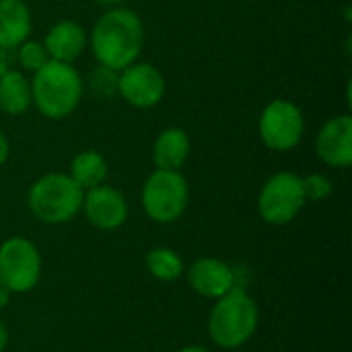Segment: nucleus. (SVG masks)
<instances>
[{
	"mask_svg": "<svg viewBox=\"0 0 352 352\" xmlns=\"http://www.w3.org/2000/svg\"><path fill=\"white\" fill-rule=\"evenodd\" d=\"M31 85L16 70H6L0 76V109L10 116L23 113L31 105Z\"/></svg>",
	"mask_w": 352,
	"mask_h": 352,
	"instance_id": "16",
	"label": "nucleus"
},
{
	"mask_svg": "<svg viewBox=\"0 0 352 352\" xmlns=\"http://www.w3.org/2000/svg\"><path fill=\"white\" fill-rule=\"evenodd\" d=\"M70 177L82 188L91 190L101 186L107 177V163L101 153L97 151H82L70 163Z\"/></svg>",
	"mask_w": 352,
	"mask_h": 352,
	"instance_id": "17",
	"label": "nucleus"
},
{
	"mask_svg": "<svg viewBox=\"0 0 352 352\" xmlns=\"http://www.w3.org/2000/svg\"><path fill=\"white\" fill-rule=\"evenodd\" d=\"M190 287L208 299H221L235 287V272L217 258H200L188 270Z\"/></svg>",
	"mask_w": 352,
	"mask_h": 352,
	"instance_id": "12",
	"label": "nucleus"
},
{
	"mask_svg": "<svg viewBox=\"0 0 352 352\" xmlns=\"http://www.w3.org/2000/svg\"><path fill=\"white\" fill-rule=\"evenodd\" d=\"M19 60H21L25 70L37 72L41 66H45L50 62V56H47V50H45L43 43H39V41H23L19 45Z\"/></svg>",
	"mask_w": 352,
	"mask_h": 352,
	"instance_id": "20",
	"label": "nucleus"
},
{
	"mask_svg": "<svg viewBox=\"0 0 352 352\" xmlns=\"http://www.w3.org/2000/svg\"><path fill=\"white\" fill-rule=\"evenodd\" d=\"M80 208L85 210L89 223L103 231H113L128 219V204L122 192L103 184L87 190Z\"/></svg>",
	"mask_w": 352,
	"mask_h": 352,
	"instance_id": "10",
	"label": "nucleus"
},
{
	"mask_svg": "<svg viewBox=\"0 0 352 352\" xmlns=\"http://www.w3.org/2000/svg\"><path fill=\"white\" fill-rule=\"evenodd\" d=\"M82 97V78L72 64L50 60L31 82V101L50 120L70 116Z\"/></svg>",
	"mask_w": 352,
	"mask_h": 352,
	"instance_id": "2",
	"label": "nucleus"
},
{
	"mask_svg": "<svg viewBox=\"0 0 352 352\" xmlns=\"http://www.w3.org/2000/svg\"><path fill=\"white\" fill-rule=\"evenodd\" d=\"M146 266H148V272L159 280H175L184 272L182 258L173 250H167V248L151 250L146 256Z\"/></svg>",
	"mask_w": 352,
	"mask_h": 352,
	"instance_id": "18",
	"label": "nucleus"
},
{
	"mask_svg": "<svg viewBox=\"0 0 352 352\" xmlns=\"http://www.w3.org/2000/svg\"><path fill=\"white\" fill-rule=\"evenodd\" d=\"M256 328L258 307L254 299L237 287H233L227 295L219 299L208 322L212 340L223 349L243 346L254 336Z\"/></svg>",
	"mask_w": 352,
	"mask_h": 352,
	"instance_id": "3",
	"label": "nucleus"
},
{
	"mask_svg": "<svg viewBox=\"0 0 352 352\" xmlns=\"http://www.w3.org/2000/svg\"><path fill=\"white\" fill-rule=\"evenodd\" d=\"M303 128L305 120L301 109L287 99H276L268 103L260 116L262 142L278 153L295 148L303 136Z\"/></svg>",
	"mask_w": 352,
	"mask_h": 352,
	"instance_id": "8",
	"label": "nucleus"
},
{
	"mask_svg": "<svg viewBox=\"0 0 352 352\" xmlns=\"http://www.w3.org/2000/svg\"><path fill=\"white\" fill-rule=\"evenodd\" d=\"M43 45L50 60L72 64V60H76L87 45V33L74 21H60L47 31Z\"/></svg>",
	"mask_w": 352,
	"mask_h": 352,
	"instance_id": "13",
	"label": "nucleus"
},
{
	"mask_svg": "<svg viewBox=\"0 0 352 352\" xmlns=\"http://www.w3.org/2000/svg\"><path fill=\"white\" fill-rule=\"evenodd\" d=\"M179 352H208L206 349H202V346H186V349H182Z\"/></svg>",
	"mask_w": 352,
	"mask_h": 352,
	"instance_id": "26",
	"label": "nucleus"
},
{
	"mask_svg": "<svg viewBox=\"0 0 352 352\" xmlns=\"http://www.w3.org/2000/svg\"><path fill=\"white\" fill-rule=\"evenodd\" d=\"M190 155V138L182 128L163 130L153 146V161L157 169L179 171Z\"/></svg>",
	"mask_w": 352,
	"mask_h": 352,
	"instance_id": "15",
	"label": "nucleus"
},
{
	"mask_svg": "<svg viewBox=\"0 0 352 352\" xmlns=\"http://www.w3.org/2000/svg\"><path fill=\"white\" fill-rule=\"evenodd\" d=\"M305 202L307 200L303 194L301 177L289 171H280L264 184L258 198V208L266 223L287 225L301 212Z\"/></svg>",
	"mask_w": 352,
	"mask_h": 352,
	"instance_id": "7",
	"label": "nucleus"
},
{
	"mask_svg": "<svg viewBox=\"0 0 352 352\" xmlns=\"http://www.w3.org/2000/svg\"><path fill=\"white\" fill-rule=\"evenodd\" d=\"M41 276L37 248L23 237H10L0 245V285L8 293L31 291Z\"/></svg>",
	"mask_w": 352,
	"mask_h": 352,
	"instance_id": "6",
	"label": "nucleus"
},
{
	"mask_svg": "<svg viewBox=\"0 0 352 352\" xmlns=\"http://www.w3.org/2000/svg\"><path fill=\"white\" fill-rule=\"evenodd\" d=\"M318 155L330 167H349L352 163V118L336 116L324 124L318 142Z\"/></svg>",
	"mask_w": 352,
	"mask_h": 352,
	"instance_id": "11",
	"label": "nucleus"
},
{
	"mask_svg": "<svg viewBox=\"0 0 352 352\" xmlns=\"http://www.w3.org/2000/svg\"><path fill=\"white\" fill-rule=\"evenodd\" d=\"M8 153H10V144H8L6 136L0 132V165L8 159Z\"/></svg>",
	"mask_w": 352,
	"mask_h": 352,
	"instance_id": "22",
	"label": "nucleus"
},
{
	"mask_svg": "<svg viewBox=\"0 0 352 352\" xmlns=\"http://www.w3.org/2000/svg\"><path fill=\"white\" fill-rule=\"evenodd\" d=\"M85 190L66 173H50L37 179L29 190L31 212L47 223L60 225L70 221L82 206Z\"/></svg>",
	"mask_w": 352,
	"mask_h": 352,
	"instance_id": "4",
	"label": "nucleus"
},
{
	"mask_svg": "<svg viewBox=\"0 0 352 352\" xmlns=\"http://www.w3.org/2000/svg\"><path fill=\"white\" fill-rule=\"evenodd\" d=\"M118 80H120V70H113L103 64L95 66L89 74L91 89L101 97H111L118 91Z\"/></svg>",
	"mask_w": 352,
	"mask_h": 352,
	"instance_id": "19",
	"label": "nucleus"
},
{
	"mask_svg": "<svg viewBox=\"0 0 352 352\" xmlns=\"http://www.w3.org/2000/svg\"><path fill=\"white\" fill-rule=\"evenodd\" d=\"M97 2H99V4H109V6H111V4H120V2H124V0H97Z\"/></svg>",
	"mask_w": 352,
	"mask_h": 352,
	"instance_id": "27",
	"label": "nucleus"
},
{
	"mask_svg": "<svg viewBox=\"0 0 352 352\" xmlns=\"http://www.w3.org/2000/svg\"><path fill=\"white\" fill-rule=\"evenodd\" d=\"M31 33V12L23 0H0V47L12 50L27 41Z\"/></svg>",
	"mask_w": 352,
	"mask_h": 352,
	"instance_id": "14",
	"label": "nucleus"
},
{
	"mask_svg": "<svg viewBox=\"0 0 352 352\" xmlns=\"http://www.w3.org/2000/svg\"><path fill=\"white\" fill-rule=\"evenodd\" d=\"M8 295H10V293L0 285V309H4V307H6V303H8Z\"/></svg>",
	"mask_w": 352,
	"mask_h": 352,
	"instance_id": "25",
	"label": "nucleus"
},
{
	"mask_svg": "<svg viewBox=\"0 0 352 352\" xmlns=\"http://www.w3.org/2000/svg\"><path fill=\"white\" fill-rule=\"evenodd\" d=\"M142 206L157 223L177 221L188 206V184L179 171L157 169L142 188Z\"/></svg>",
	"mask_w": 352,
	"mask_h": 352,
	"instance_id": "5",
	"label": "nucleus"
},
{
	"mask_svg": "<svg viewBox=\"0 0 352 352\" xmlns=\"http://www.w3.org/2000/svg\"><path fill=\"white\" fill-rule=\"evenodd\" d=\"M144 29L140 16L130 8H113L101 14L91 33V47L99 64L124 70L142 52Z\"/></svg>",
	"mask_w": 352,
	"mask_h": 352,
	"instance_id": "1",
	"label": "nucleus"
},
{
	"mask_svg": "<svg viewBox=\"0 0 352 352\" xmlns=\"http://www.w3.org/2000/svg\"><path fill=\"white\" fill-rule=\"evenodd\" d=\"M118 91L122 97L140 109H148L163 99L165 80L163 74L153 64H130L128 68L120 70Z\"/></svg>",
	"mask_w": 352,
	"mask_h": 352,
	"instance_id": "9",
	"label": "nucleus"
},
{
	"mask_svg": "<svg viewBox=\"0 0 352 352\" xmlns=\"http://www.w3.org/2000/svg\"><path fill=\"white\" fill-rule=\"evenodd\" d=\"M303 182V194H305V200H314V202H320V200H326L332 192V184L326 175H320V173H311L307 175Z\"/></svg>",
	"mask_w": 352,
	"mask_h": 352,
	"instance_id": "21",
	"label": "nucleus"
},
{
	"mask_svg": "<svg viewBox=\"0 0 352 352\" xmlns=\"http://www.w3.org/2000/svg\"><path fill=\"white\" fill-rule=\"evenodd\" d=\"M8 70V60H6V52L0 47V76Z\"/></svg>",
	"mask_w": 352,
	"mask_h": 352,
	"instance_id": "24",
	"label": "nucleus"
},
{
	"mask_svg": "<svg viewBox=\"0 0 352 352\" xmlns=\"http://www.w3.org/2000/svg\"><path fill=\"white\" fill-rule=\"evenodd\" d=\"M6 342H8V334H6V328H4V324L0 322V352L6 349Z\"/></svg>",
	"mask_w": 352,
	"mask_h": 352,
	"instance_id": "23",
	"label": "nucleus"
}]
</instances>
